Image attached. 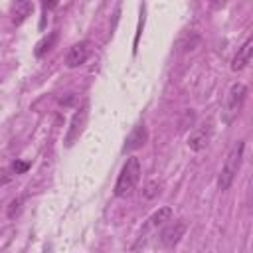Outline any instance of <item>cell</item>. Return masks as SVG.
<instances>
[{"label": "cell", "mask_w": 253, "mask_h": 253, "mask_svg": "<svg viewBox=\"0 0 253 253\" xmlns=\"http://www.w3.org/2000/svg\"><path fill=\"white\" fill-rule=\"evenodd\" d=\"M243 148H245V142H243V140H237V142L231 146V150L227 152V156H225V160H223V166H221V170H219V176H217V188H219L221 192H225V190L233 184V180H235V176H237V172H239V168H241Z\"/></svg>", "instance_id": "6da1fadb"}, {"label": "cell", "mask_w": 253, "mask_h": 253, "mask_svg": "<svg viewBox=\"0 0 253 253\" xmlns=\"http://www.w3.org/2000/svg\"><path fill=\"white\" fill-rule=\"evenodd\" d=\"M138 180H140V160L136 156H130V158H126V162L121 168V174L115 184V196L125 198L128 194H132Z\"/></svg>", "instance_id": "7a4b0ae2"}, {"label": "cell", "mask_w": 253, "mask_h": 253, "mask_svg": "<svg viewBox=\"0 0 253 253\" xmlns=\"http://www.w3.org/2000/svg\"><path fill=\"white\" fill-rule=\"evenodd\" d=\"M245 99H247V87L239 81L233 83L227 91V97H225V109H223V121L225 123H231L241 113Z\"/></svg>", "instance_id": "3957f363"}, {"label": "cell", "mask_w": 253, "mask_h": 253, "mask_svg": "<svg viewBox=\"0 0 253 253\" xmlns=\"http://www.w3.org/2000/svg\"><path fill=\"white\" fill-rule=\"evenodd\" d=\"M87 119H89V103L85 101L71 117V123H69V128H67V134H65V144L67 146H73V142L83 134L85 130V125H87Z\"/></svg>", "instance_id": "277c9868"}, {"label": "cell", "mask_w": 253, "mask_h": 253, "mask_svg": "<svg viewBox=\"0 0 253 253\" xmlns=\"http://www.w3.org/2000/svg\"><path fill=\"white\" fill-rule=\"evenodd\" d=\"M91 55V42H77L69 47L67 55H65V65L67 67H79L83 65Z\"/></svg>", "instance_id": "5b68a950"}, {"label": "cell", "mask_w": 253, "mask_h": 253, "mask_svg": "<svg viewBox=\"0 0 253 253\" xmlns=\"http://www.w3.org/2000/svg\"><path fill=\"white\" fill-rule=\"evenodd\" d=\"M210 138H211V125H210V123H208V125H200V126H196V128L190 132V136H188V146H190V150L200 152L202 148L208 146Z\"/></svg>", "instance_id": "8992f818"}, {"label": "cell", "mask_w": 253, "mask_h": 253, "mask_svg": "<svg viewBox=\"0 0 253 253\" xmlns=\"http://www.w3.org/2000/svg\"><path fill=\"white\" fill-rule=\"evenodd\" d=\"M186 233V221L184 219H178V221H172L170 225H166L160 233V243L164 247H174L180 237Z\"/></svg>", "instance_id": "52a82bcc"}, {"label": "cell", "mask_w": 253, "mask_h": 253, "mask_svg": "<svg viewBox=\"0 0 253 253\" xmlns=\"http://www.w3.org/2000/svg\"><path fill=\"white\" fill-rule=\"evenodd\" d=\"M251 51H253V38L249 36V38L243 42V45L237 49V53H235V57H233V61H231V69H233V71L245 69L247 63L251 61Z\"/></svg>", "instance_id": "ba28073f"}, {"label": "cell", "mask_w": 253, "mask_h": 253, "mask_svg": "<svg viewBox=\"0 0 253 253\" xmlns=\"http://www.w3.org/2000/svg\"><path fill=\"white\" fill-rule=\"evenodd\" d=\"M144 142H146V128H144V125H136L130 130V134L126 136V140H125V152L126 150H136Z\"/></svg>", "instance_id": "9c48e42d"}, {"label": "cell", "mask_w": 253, "mask_h": 253, "mask_svg": "<svg viewBox=\"0 0 253 253\" xmlns=\"http://www.w3.org/2000/svg\"><path fill=\"white\" fill-rule=\"evenodd\" d=\"M170 217H172V208H168V206H164V208H160V210H156L148 219H146V225H144V231H148V229H156L158 225H164L166 221H170Z\"/></svg>", "instance_id": "30bf717a"}, {"label": "cell", "mask_w": 253, "mask_h": 253, "mask_svg": "<svg viewBox=\"0 0 253 253\" xmlns=\"http://www.w3.org/2000/svg\"><path fill=\"white\" fill-rule=\"evenodd\" d=\"M32 2H16L14 6H12V22L18 26V24H22L30 14H32Z\"/></svg>", "instance_id": "8fae6325"}, {"label": "cell", "mask_w": 253, "mask_h": 253, "mask_svg": "<svg viewBox=\"0 0 253 253\" xmlns=\"http://www.w3.org/2000/svg\"><path fill=\"white\" fill-rule=\"evenodd\" d=\"M55 42H57V32H49L47 36H43V38L38 42V45H36V57L45 55V53L55 45Z\"/></svg>", "instance_id": "7c38bea8"}, {"label": "cell", "mask_w": 253, "mask_h": 253, "mask_svg": "<svg viewBox=\"0 0 253 253\" xmlns=\"http://www.w3.org/2000/svg\"><path fill=\"white\" fill-rule=\"evenodd\" d=\"M142 194H144V198H146V200H150V198L158 196V194H160V184H158V182H148V184L144 186Z\"/></svg>", "instance_id": "4fadbf2b"}, {"label": "cell", "mask_w": 253, "mask_h": 253, "mask_svg": "<svg viewBox=\"0 0 253 253\" xmlns=\"http://www.w3.org/2000/svg\"><path fill=\"white\" fill-rule=\"evenodd\" d=\"M22 204H24L22 198L12 200V202H10V208H8V217H16V215L22 211Z\"/></svg>", "instance_id": "5bb4252c"}, {"label": "cell", "mask_w": 253, "mask_h": 253, "mask_svg": "<svg viewBox=\"0 0 253 253\" xmlns=\"http://www.w3.org/2000/svg\"><path fill=\"white\" fill-rule=\"evenodd\" d=\"M28 168H30L28 162H14V164H12V172H14V174H22V172H26Z\"/></svg>", "instance_id": "9a60e30c"}, {"label": "cell", "mask_w": 253, "mask_h": 253, "mask_svg": "<svg viewBox=\"0 0 253 253\" xmlns=\"http://www.w3.org/2000/svg\"><path fill=\"white\" fill-rule=\"evenodd\" d=\"M12 176H14V174H10L8 170H2V172H0V186H4V184H8V182L12 180Z\"/></svg>", "instance_id": "2e32d148"}]
</instances>
